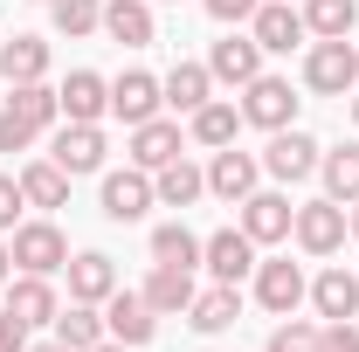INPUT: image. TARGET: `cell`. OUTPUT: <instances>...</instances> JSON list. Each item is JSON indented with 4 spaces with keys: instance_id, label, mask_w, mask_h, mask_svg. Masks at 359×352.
Returning <instances> with one entry per match:
<instances>
[{
    "instance_id": "603a6c76",
    "label": "cell",
    "mask_w": 359,
    "mask_h": 352,
    "mask_svg": "<svg viewBox=\"0 0 359 352\" xmlns=\"http://www.w3.org/2000/svg\"><path fill=\"white\" fill-rule=\"evenodd\" d=\"M152 194H159V208H194L201 194H208V166H194L187 152L166 159L159 173H152Z\"/></svg>"
},
{
    "instance_id": "e0dca14e",
    "label": "cell",
    "mask_w": 359,
    "mask_h": 352,
    "mask_svg": "<svg viewBox=\"0 0 359 352\" xmlns=\"http://www.w3.org/2000/svg\"><path fill=\"white\" fill-rule=\"evenodd\" d=\"M7 311L35 332V325H55L62 297H55V283H48V276H28V269H21V276H7Z\"/></svg>"
},
{
    "instance_id": "484cf974",
    "label": "cell",
    "mask_w": 359,
    "mask_h": 352,
    "mask_svg": "<svg viewBox=\"0 0 359 352\" xmlns=\"http://www.w3.org/2000/svg\"><path fill=\"white\" fill-rule=\"evenodd\" d=\"M152 0H104V35L125 48H152Z\"/></svg>"
},
{
    "instance_id": "4dcf8cb0",
    "label": "cell",
    "mask_w": 359,
    "mask_h": 352,
    "mask_svg": "<svg viewBox=\"0 0 359 352\" xmlns=\"http://www.w3.org/2000/svg\"><path fill=\"white\" fill-rule=\"evenodd\" d=\"M318 180H325V194L332 201H359V145H332V152H318Z\"/></svg>"
},
{
    "instance_id": "f546056e",
    "label": "cell",
    "mask_w": 359,
    "mask_h": 352,
    "mask_svg": "<svg viewBox=\"0 0 359 352\" xmlns=\"http://www.w3.org/2000/svg\"><path fill=\"white\" fill-rule=\"evenodd\" d=\"M21 194H28V208H69V173L55 159H28L21 166Z\"/></svg>"
},
{
    "instance_id": "ba28073f",
    "label": "cell",
    "mask_w": 359,
    "mask_h": 352,
    "mask_svg": "<svg viewBox=\"0 0 359 352\" xmlns=\"http://www.w3.org/2000/svg\"><path fill=\"white\" fill-rule=\"evenodd\" d=\"M318 145L311 132H297V125H283V132H269V145H263V173L269 180H283V187H297V180H311L318 173Z\"/></svg>"
},
{
    "instance_id": "f35d334b",
    "label": "cell",
    "mask_w": 359,
    "mask_h": 352,
    "mask_svg": "<svg viewBox=\"0 0 359 352\" xmlns=\"http://www.w3.org/2000/svg\"><path fill=\"white\" fill-rule=\"evenodd\" d=\"M201 7H208V14L222 21V28H242V21H249V14H256L263 0H201Z\"/></svg>"
},
{
    "instance_id": "8992f818",
    "label": "cell",
    "mask_w": 359,
    "mask_h": 352,
    "mask_svg": "<svg viewBox=\"0 0 359 352\" xmlns=\"http://www.w3.org/2000/svg\"><path fill=\"white\" fill-rule=\"evenodd\" d=\"M304 297H311V276L290 263V256H263V263H256V304H263L269 318H290Z\"/></svg>"
},
{
    "instance_id": "8d00e7d4",
    "label": "cell",
    "mask_w": 359,
    "mask_h": 352,
    "mask_svg": "<svg viewBox=\"0 0 359 352\" xmlns=\"http://www.w3.org/2000/svg\"><path fill=\"white\" fill-rule=\"evenodd\" d=\"M21 208H28L21 173H0V235H14V228H21Z\"/></svg>"
},
{
    "instance_id": "30bf717a",
    "label": "cell",
    "mask_w": 359,
    "mask_h": 352,
    "mask_svg": "<svg viewBox=\"0 0 359 352\" xmlns=\"http://www.w3.org/2000/svg\"><path fill=\"white\" fill-rule=\"evenodd\" d=\"M256 180H263V152L222 145V152L208 159V194H215V201H228V208H242V201L256 194Z\"/></svg>"
},
{
    "instance_id": "ffe728a7",
    "label": "cell",
    "mask_w": 359,
    "mask_h": 352,
    "mask_svg": "<svg viewBox=\"0 0 359 352\" xmlns=\"http://www.w3.org/2000/svg\"><path fill=\"white\" fill-rule=\"evenodd\" d=\"M311 304H318V318H359V269L325 263L311 276Z\"/></svg>"
},
{
    "instance_id": "7c38bea8",
    "label": "cell",
    "mask_w": 359,
    "mask_h": 352,
    "mask_svg": "<svg viewBox=\"0 0 359 352\" xmlns=\"http://www.w3.org/2000/svg\"><path fill=\"white\" fill-rule=\"evenodd\" d=\"M290 221H297L290 194H263V187H256V194L242 201V221H235V228H242L256 249H276V242H290Z\"/></svg>"
},
{
    "instance_id": "74e56055",
    "label": "cell",
    "mask_w": 359,
    "mask_h": 352,
    "mask_svg": "<svg viewBox=\"0 0 359 352\" xmlns=\"http://www.w3.org/2000/svg\"><path fill=\"white\" fill-rule=\"evenodd\" d=\"M318 352H359V325L353 318H325L318 325Z\"/></svg>"
},
{
    "instance_id": "4316f807",
    "label": "cell",
    "mask_w": 359,
    "mask_h": 352,
    "mask_svg": "<svg viewBox=\"0 0 359 352\" xmlns=\"http://www.w3.org/2000/svg\"><path fill=\"white\" fill-rule=\"evenodd\" d=\"M48 332H55V339H62L69 352L104 346V304H76V297H69V304L55 311V325H48Z\"/></svg>"
},
{
    "instance_id": "b9f144b4",
    "label": "cell",
    "mask_w": 359,
    "mask_h": 352,
    "mask_svg": "<svg viewBox=\"0 0 359 352\" xmlns=\"http://www.w3.org/2000/svg\"><path fill=\"white\" fill-rule=\"evenodd\" d=\"M28 352H69V346H62V339H55V332H48L42 346H28Z\"/></svg>"
},
{
    "instance_id": "ab89813d",
    "label": "cell",
    "mask_w": 359,
    "mask_h": 352,
    "mask_svg": "<svg viewBox=\"0 0 359 352\" xmlns=\"http://www.w3.org/2000/svg\"><path fill=\"white\" fill-rule=\"evenodd\" d=\"M0 352H28V325H21L7 304H0Z\"/></svg>"
},
{
    "instance_id": "5bb4252c",
    "label": "cell",
    "mask_w": 359,
    "mask_h": 352,
    "mask_svg": "<svg viewBox=\"0 0 359 352\" xmlns=\"http://www.w3.org/2000/svg\"><path fill=\"white\" fill-rule=\"evenodd\" d=\"M208 76L228 83V90L256 83V76H263V48H256V35H222V42L208 48Z\"/></svg>"
},
{
    "instance_id": "7a4b0ae2",
    "label": "cell",
    "mask_w": 359,
    "mask_h": 352,
    "mask_svg": "<svg viewBox=\"0 0 359 352\" xmlns=\"http://www.w3.org/2000/svg\"><path fill=\"white\" fill-rule=\"evenodd\" d=\"M7 256H14V269H28V276H55V269L69 263V235L55 228V221H21L14 235H7Z\"/></svg>"
},
{
    "instance_id": "d590c367",
    "label": "cell",
    "mask_w": 359,
    "mask_h": 352,
    "mask_svg": "<svg viewBox=\"0 0 359 352\" xmlns=\"http://www.w3.org/2000/svg\"><path fill=\"white\" fill-rule=\"evenodd\" d=\"M35 138H42V132H35L21 111H7V104H0V152H28Z\"/></svg>"
},
{
    "instance_id": "ac0fdd59",
    "label": "cell",
    "mask_w": 359,
    "mask_h": 352,
    "mask_svg": "<svg viewBox=\"0 0 359 352\" xmlns=\"http://www.w3.org/2000/svg\"><path fill=\"white\" fill-rule=\"evenodd\" d=\"M242 318V283H208V290H194V304H187V325L201 332V339H215Z\"/></svg>"
},
{
    "instance_id": "52a82bcc",
    "label": "cell",
    "mask_w": 359,
    "mask_h": 352,
    "mask_svg": "<svg viewBox=\"0 0 359 352\" xmlns=\"http://www.w3.org/2000/svg\"><path fill=\"white\" fill-rule=\"evenodd\" d=\"M104 221H118V228H132V221H145L152 208H159V194H152V173L145 166H125V173H104Z\"/></svg>"
},
{
    "instance_id": "8fae6325",
    "label": "cell",
    "mask_w": 359,
    "mask_h": 352,
    "mask_svg": "<svg viewBox=\"0 0 359 352\" xmlns=\"http://www.w3.org/2000/svg\"><path fill=\"white\" fill-rule=\"evenodd\" d=\"M249 35L263 55H290L297 42H311V28H304V7H290V0H263L256 14H249Z\"/></svg>"
},
{
    "instance_id": "2e32d148",
    "label": "cell",
    "mask_w": 359,
    "mask_h": 352,
    "mask_svg": "<svg viewBox=\"0 0 359 352\" xmlns=\"http://www.w3.org/2000/svg\"><path fill=\"white\" fill-rule=\"evenodd\" d=\"M55 97H62V118H69V125H104V111H111V76L69 69V83H55Z\"/></svg>"
},
{
    "instance_id": "83f0119b",
    "label": "cell",
    "mask_w": 359,
    "mask_h": 352,
    "mask_svg": "<svg viewBox=\"0 0 359 352\" xmlns=\"http://www.w3.org/2000/svg\"><path fill=\"white\" fill-rule=\"evenodd\" d=\"M0 76H7V83H42V76H48V42H42V35L0 42Z\"/></svg>"
},
{
    "instance_id": "9a60e30c",
    "label": "cell",
    "mask_w": 359,
    "mask_h": 352,
    "mask_svg": "<svg viewBox=\"0 0 359 352\" xmlns=\"http://www.w3.org/2000/svg\"><path fill=\"white\" fill-rule=\"evenodd\" d=\"M159 104H166V90H159L152 69H125V76H111V118L145 125V118H159Z\"/></svg>"
},
{
    "instance_id": "d4e9b609",
    "label": "cell",
    "mask_w": 359,
    "mask_h": 352,
    "mask_svg": "<svg viewBox=\"0 0 359 352\" xmlns=\"http://www.w3.org/2000/svg\"><path fill=\"white\" fill-rule=\"evenodd\" d=\"M180 125L173 118H145V125H132V166H145V173H159L166 159H180Z\"/></svg>"
},
{
    "instance_id": "bcb514c9",
    "label": "cell",
    "mask_w": 359,
    "mask_h": 352,
    "mask_svg": "<svg viewBox=\"0 0 359 352\" xmlns=\"http://www.w3.org/2000/svg\"><path fill=\"white\" fill-rule=\"evenodd\" d=\"M166 7H180V0H166Z\"/></svg>"
},
{
    "instance_id": "ee69618b",
    "label": "cell",
    "mask_w": 359,
    "mask_h": 352,
    "mask_svg": "<svg viewBox=\"0 0 359 352\" xmlns=\"http://www.w3.org/2000/svg\"><path fill=\"white\" fill-rule=\"evenodd\" d=\"M346 221H353V242H359V201H353V208H346Z\"/></svg>"
},
{
    "instance_id": "f1b7e54d",
    "label": "cell",
    "mask_w": 359,
    "mask_h": 352,
    "mask_svg": "<svg viewBox=\"0 0 359 352\" xmlns=\"http://www.w3.org/2000/svg\"><path fill=\"white\" fill-rule=\"evenodd\" d=\"M7 111H21L35 132H55V125H62V97L48 90V76L42 83H7Z\"/></svg>"
},
{
    "instance_id": "9c48e42d",
    "label": "cell",
    "mask_w": 359,
    "mask_h": 352,
    "mask_svg": "<svg viewBox=\"0 0 359 352\" xmlns=\"http://www.w3.org/2000/svg\"><path fill=\"white\" fill-rule=\"evenodd\" d=\"M104 152H111V145H104V125H69V118H62L55 138H48V159H55L69 180L104 173Z\"/></svg>"
},
{
    "instance_id": "1f68e13d",
    "label": "cell",
    "mask_w": 359,
    "mask_h": 352,
    "mask_svg": "<svg viewBox=\"0 0 359 352\" xmlns=\"http://www.w3.org/2000/svg\"><path fill=\"white\" fill-rule=\"evenodd\" d=\"M304 28L311 42H339L359 28V0H304Z\"/></svg>"
},
{
    "instance_id": "277c9868",
    "label": "cell",
    "mask_w": 359,
    "mask_h": 352,
    "mask_svg": "<svg viewBox=\"0 0 359 352\" xmlns=\"http://www.w3.org/2000/svg\"><path fill=\"white\" fill-rule=\"evenodd\" d=\"M304 90H318V97H353L359 90V48L339 35V42H311V55H304Z\"/></svg>"
},
{
    "instance_id": "6da1fadb",
    "label": "cell",
    "mask_w": 359,
    "mask_h": 352,
    "mask_svg": "<svg viewBox=\"0 0 359 352\" xmlns=\"http://www.w3.org/2000/svg\"><path fill=\"white\" fill-rule=\"evenodd\" d=\"M346 235H353V221H346V201H304L297 221H290V242L304 249V256H339L346 249Z\"/></svg>"
},
{
    "instance_id": "7402d4cb",
    "label": "cell",
    "mask_w": 359,
    "mask_h": 352,
    "mask_svg": "<svg viewBox=\"0 0 359 352\" xmlns=\"http://www.w3.org/2000/svg\"><path fill=\"white\" fill-rule=\"evenodd\" d=\"M159 90H166V104H173L180 118H194V111L215 97V76H208V62H187V55H180L173 69L159 76Z\"/></svg>"
},
{
    "instance_id": "e575fe53",
    "label": "cell",
    "mask_w": 359,
    "mask_h": 352,
    "mask_svg": "<svg viewBox=\"0 0 359 352\" xmlns=\"http://www.w3.org/2000/svg\"><path fill=\"white\" fill-rule=\"evenodd\" d=\"M263 352H318V325H304V318L290 311V318H276V332H269Z\"/></svg>"
},
{
    "instance_id": "60d3db41",
    "label": "cell",
    "mask_w": 359,
    "mask_h": 352,
    "mask_svg": "<svg viewBox=\"0 0 359 352\" xmlns=\"http://www.w3.org/2000/svg\"><path fill=\"white\" fill-rule=\"evenodd\" d=\"M7 276H14V256H7V242H0V290H7Z\"/></svg>"
},
{
    "instance_id": "f6af8a7d",
    "label": "cell",
    "mask_w": 359,
    "mask_h": 352,
    "mask_svg": "<svg viewBox=\"0 0 359 352\" xmlns=\"http://www.w3.org/2000/svg\"><path fill=\"white\" fill-rule=\"evenodd\" d=\"M353 125H359V90H353Z\"/></svg>"
},
{
    "instance_id": "44dd1931",
    "label": "cell",
    "mask_w": 359,
    "mask_h": 352,
    "mask_svg": "<svg viewBox=\"0 0 359 352\" xmlns=\"http://www.w3.org/2000/svg\"><path fill=\"white\" fill-rule=\"evenodd\" d=\"M235 132H242V104H228V97H208V104L187 118V138H194V145H208V152L235 145Z\"/></svg>"
},
{
    "instance_id": "d6a6232c",
    "label": "cell",
    "mask_w": 359,
    "mask_h": 352,
    "mask_svg": "<svg viewBox=\"0 0 359 352\" xmlns=\"http://www.w3.org/2000/svg\"><path fill=\"white\" fill-rule=\"evenodd\" d=\"M152 263L194 269V263H201V235H194L187 221H159V228H152Z\"/></svg>"
},
{
    "instance_id": "5b68a950",
    "label": "cell",
    "mask_w": 359,
    "mask_h": 352,
    "mask_svg": "<svg viewBox=\"0 0 359 352\" xmlns=\"http://www.w3.org/2000/svg\"><path fill=\"white\" fill-rule=\"evenodd\" d=\"M152 332H159V311L145 304V290H125V283H118V290H111V297H104V339H118V346H152Z\"/></svg>"
},
{
    "instance_id": "7bdbcfd3",
    "label": "cell",
    "mask_w": 359,
    "mask_h": 352,
    "mask_svg": "<svg viewBox=\"0 0 359 352\" xmlns=\"http://www.w3.org/2000/svg\"><path fill=\"white\" fill-rule=\"evenodd\" d=\"M90 352H132V346H118V339H104V346H90Z\"/></svg>"
},
{
    "instance_id": "cb8c5ba5",
    "label": "cell",
    "mask_w": 359,
    "mask_h": 352,
    "mask_svg": "<svg viewBox=\"0 0 359 352\" xmlns=\"http://www.w3.org/2000/svg\"><path fill=\"white\" fill-rule=\"evenodd\" d=\"M145 304L159 311V318H187V304H194V269L152 263V276H145Z\"/></svg>"
},
{
    "instance_id": "d6986e66",
    "label": "cell",
    "mask_w": 359,
    "mask_h": 352,
    "mask_svg": "<svg viewBox=\"0 0 359 352\" xmlns=\"http://www.w3.org/2000/svg\"><path fill=\"white\" fill-rule=\"evenodd\" d=\"M62 276H69V297H76V304H104V297L118 290V263H111L104 249L69 256V263H62Z\"/></svg>"
},
{
    "instance_id": "836d02e7",
    "label": "cell",
    "mask_w": 359,
    "mask_h": 352,
    "mask_svg": "<svg viewBox=\"0 0 359 352\" xmlns=\"http://www.w3.org/2000/svg\"><path fill=\"white\" fill-rule=\"evenodd\" d=\"M48 21H55V35L83 42V35L104 28V0H48Z\"/></svg>"
},
{
    "instance_id": "3957f363",
    "label": "cell",
    "mask_w": 359,
    "mask_h": 352,
    "mask_svg": "<svg viewBox=\"0 0 359 352\" xmlns=\"http://www.w3.org/2000/svg\"><path fill=\"white\" fill-rule=\"evenodd\" d=\"M297 90L290 76H256V83H242V125H256V132H283V125H297Z\"/></svg>"
},
{
    "instance_id": "4fadbf2b",
    "label": "cell",
    "mask_w": 359,
    "mask_h": 352,
    "mask_svg": "<svg viewBox=\"0 0 359 352\" xmlns=\"http://www.w3.org/2000/svg\"><path fill=\"white\" fill-rule=\"evenodd\" d=\"M256 242L242 235V228H215L208 242H201V269L215 276V283H242V276H256Z\"/></svg>"
}]
</instances>
